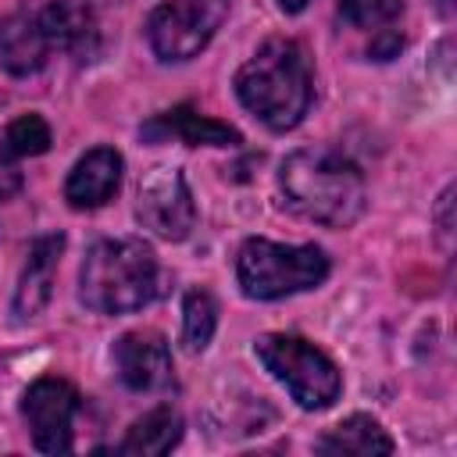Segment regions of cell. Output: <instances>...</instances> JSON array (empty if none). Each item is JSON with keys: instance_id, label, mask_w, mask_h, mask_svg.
<instances>
[{"instance_id": "obj_1", "label": "cell", "mask_w": 457, "mask_h": 457, "mask_svg": "<svg viewBox=\"0 0 457 457\" xmlns=\"http://www.w3.org/2000/svg\"><path fill=\"white\" fill-rule=\"evenodd\" d=\"M286 204L307 221L343 228L364 211V179L353 161L325 146H303L278 168Z\"/></svg>"}, {"instance_id": "obj_2", "label": "cell", "mask_w": 457, "mask_h": 457, "mask_svg": "<svg viewBox=\"0 0 457 457\" xmlns=\"http://www.w3.org/2000/svg\"><path fill=\"white\" fill-rule=\"evenodd\" d=\"M236 96L268 129H293L311 107V64L303 46L293 39H268L236 71Z\"/></svg>"}, {"instance_id": "obj_3", "label": "cell", "mask_w": 457, "mask_h": 457, "mask_svg": "<svg viewBox=\"0 0 457 457\" xmlns=\"http://www.w3.org/2000/svg\"><path fill=\"white\" fill-rule=\"evenodd\" d=\"M79 296L100 314H129L157 296V257L143 239H100L79 275Z\"/></svg>"}, {"instance_id": "obj_4", "label": "cell", "mask_w": 457, "mask_h": 457, "mask_svg": "<svg viewBox=\"0 0 457 457\" xmlns=\"http://www.w3.org/2000/svg\"><path fill=\"white\" fill-rule=\"evenodd\" d=\"M328 257L318 246H286L271 239H246L236 261V278L250 300H278L321 286Z\"/></svg>"}, {"instance_id": "obj_5", "label": "cell", "mask_w": 457, "mask_h": 457, "mask_svg": "<svg viewBox=\"0 0 457 457\" xmlns=\"http://www.w3.org/2000/svg\"><path fill=\"white\" fill-rule=\"evenodd\" d=\"M257 361L271 371L275 382H282L289 389V396L303 407V411H321L328 407L339 389V368L307 339L300 336H286V332H268L253 343Z\"/></svg>"}, {"instance_id": "obj_6", "label": "cell", "mask_w": 457, "mask_h": 457, "mask_svg": "<svg viewBox=\"0 0 457 457\" xmlns=\"http://www.w3.org/2000/svg\"><path fill=\"white\" fill-rule=\"evenodd\" d=\"M225 14L228 0H168L146 21L150 46L161 61H189L211 43Z\"/></svg>"}, {"instance_id": "obj_7", "label": "cell", "mask_w": 457, "mask_h": 457, "mask_svg": "<svg viewBox=\"0 0 457 457\" xmlns=\"http://www.w3.org/2000/svg\"><path fill=\"white\" fill-rule=\"evenodd\" d=\"M136 214L143 221V228H150L154 236L179 243L193 232L196 221V207L189 196V186L182 179L179 168L161 164L154 171H146V179L139 182V200H136Z\"/></svg>"}, {"instance_id": "obj_8", "label": "cell", "mask_w": 457, "mask_h": 457, "mask_svg": "<svg viewBox=\"0 0 457 457\" xmlns=\"http://www.w3.org/2000/svg\"><path fill=\"white\" fill-rule=\"evenodd\" d=\"M79 411V393L64 378H39L25 389L21 414L32 432V443L43 453H68L71 450V421Z\"/></svg>"}, {"instance_id": "obj_9", "label": "cell", "mask_w": 457, "mask_h": 457, "mask_svg": "<svg viewBox=\"0 0 457 457\" xmlns=\"http://www.w3.org/2000/svg\"><path fill=\"white\" fill-rule=\"evenodd\" d=\"M114 368H118V378L136 389V393H150V389H161L168 378H171V350L164 343L161 332H125L114 350Z\"/></svg>"}, {"instance_id": "obj_10", "label": "cell", "mask_w": 457, "mask_h": 457, "mask_svg": "<svg viewBox=\"0 0 457 457\" xmlns=\"http://www.w3.org/2000/svg\"><path fill=\"white\" fill-rule=\"evenodd\" d=\"M118 182H121V154L111 146H96L71 168V175L64 182V196L79 211L100 207L114 196Z\"/></svg>"}, {"instance_id": "obj_11", "label": "cell", "mask_w": 457, "mask_h": 457, "mask_svg": "<svg viewBox=\"0 0 457 457\" xmlns=\"http://www.w3.org/2000/svg\"><path fill=\"white\" fill-rule=\"evenodd\" d=\"M64 250V236H43L32 243L18 293H14V314L18 318H36L54 289V271H57V257Z\"/></svg>"}, {"instance_id": "obj_12", "label": "cell", "mask_w": 457, "mask_h": 457, "mask_svg": "<svg viewBox=\"0 0 457 457\" xmlns=\"http://www.w3.org/2000/svg\"><path fill=\"white\" fill-rule=\"evenodd\" d=\"M50 39L39 25V14H14L0 25V64L11 75H32L50 57Z\"/></svg>"}, {"instance_id": "obj_13", "label": "cell", "mask_w": 457, "mask_h": 457, "mask_svg": "<svg viewBox=\"0 0 457 457\" xmlns=\"http://www.w3.org/2000/svg\"><path fill=\"white\" fill-rule=\"evenodd\" d=\"M143 136H150V139H168V136H175V139H182V143H189V146H239V143H243V136H239L232 125L214 121V118H204V114H196L193 107L164 111L161 118H154V121L143 125Z\"/></svg>"}, {"instance_id": "obj_14", "label": "cell", "mask_w": 457, "mask_h": 457, "mask_svg": "<svg viewBox=\"0 0 457 457\" xmlns=\"http://www.w3.org/2000/svg\"><path fill=\"white\" fill-rule=\"evenodd\" d=\"M39 25L50 39V50H64L75 57H89L96 50V21L93 14L75 0H57L39 11Z\"/></svg>"}, {"instance_id": "obj_15", "label": "cell", "mask_w": 457, "mask_h": 457, "mask_svg": "<svg viewBox=\"0 0 457 457\" xmlns=\"http://www.w3.org/2000/svg\"><path fill=\"white\" fill-rule=\"evenodd\" d=\"M321 453H353V457H371V453H393V439L386 428L368 418V414H350L336 428H328L318 439Z\"/></svg>"}, {"instance_id": "obj_16", "label": "cell", "mask_w": 457, "mask_h": 457, "mask_svg": "<svg viewBox=\"0 0 457 457\" xmlns=\"http://www.w3.org/2000/svg\"><path fill=\"white\" fill-rule=\"evenodd\" d=\"M179 436H182V418H179L171 407H157V411L143 414V418L129 428V436H125V443H121V453L161 457V453H168V450L179 443Z\"/></svg>"}, {"instance_id": "obj_17", "label": "cell", "mask_w": 457, "mask_h": 457, "mask_svg": "<svg viewBox=\"0 0 457 457\" xmlns=\"http://www.w3.org/2000/svg\"><path fill=\"white\" fill-rule=\"evenodd\" d=\"M46 150H50V125L39 114H21L0 136V157L4 161L36 157V154H46Z\"/></svg>"}, {"instance_id": "obj_18", "label": "cell", "mask_w": 457, "mask_h": 457, "mask_svg": "<svg viewBox=\"0 0 457 457\" xmlns=\"http://www.w3.org/2000/svg\"><path fill=\"white\" fill-rule=\"evenodd\" d=\"M214 325H218V303L211 293L204 289H189L186 293V303H182V343L186 350H204L214 336Z\"/></svg>"}, {"instance_id": "obj_19", "label": "cell", "mask_w": 457, "mask_h": 457, "mask_svg": "<svg viewBox=\"0 0 457 457\" xmlns=\"http://www.w3.org/2000/svg\"><path fill=\"white\" fill-rule=\"evenodd\" d=\"M403 11V0H339V18L353 29L389 25Z\"/></svg>"}, {"instance_id": "obj_20", "label": "cell", "mask_w": 457, "mask_h": 457, "mask_svg": "<svg viewBox=\"0 0 457 457\" xmlns=\"http://www.w3.org/2000/svg\"><path fill=\"white\" fill-rule=\"evenodd\" d=\"M400 50H403V36L393 32V29H382L378 39H371V46H368V54H371L375 61H389V57H396Z\"/></svg>"}, {"instance_id": "obj_21", "label": "cell", "mask_w": 457, "mask_h": 457, "mask_svg": "<svg viewBox=\"0 0 457 457\" xmlns=\"http://www.w3.org/2000/svg\"><path fill=\"white\" fill-rule=\"evenodd\" d=\"M21 189V175L11 164H0V200H11Z\"/></svg>"}, {"instance_id": "obj_22", "label": "cell", "mask_w": 457, "mask_h": 457, "mask_svg": "<svg viewBox=\"0 0 457 457\" xmlns=\"http://www.w3.org/2000/svg\"><path fill=\"white\" fill-rule=\"evenodd\" d=\"M307 4H311V0H278V7H282V11H289V14H296V11H303Z\"/></svg>"}, {"instance_id": "obj_23", "label": "cell", "mask_w": 457, "mask_h": 457, "mask_svg": "<svg viewBox=\"0 0 457 457\" xmlns=\"http://www.w3.org/2000/svg\"><path fill=\"white\" fill-rule=\"evenodd\" d=\"M436 4H439V11H443V14H450V0H436Z\"/></svg>"}]
</instances>
